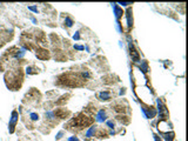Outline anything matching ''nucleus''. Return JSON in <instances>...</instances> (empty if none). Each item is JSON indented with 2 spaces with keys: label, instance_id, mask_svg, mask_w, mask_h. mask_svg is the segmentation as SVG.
Listing matches in <instances>:
<instances>
[{
  "label": "nucleus",
  "instance_id": "f257e3e1",
  "mask_svg": "<svg viewBox=\"0 0 188 141\" xmlns=\"http://www.w3.org/2000/svg\"><path fill=\"white\" fill-rule=\"evenodd\" d=\"M19 121V113L17 111H13L12 112V115L10 118V122H8V132L10 133H13L16 127H17V123Z\"/></svg>",
  "mask_w": 188,
  "mask_h": 141
},
{
  "label": "nucleus",
  "instance_id": "f03ea898",
  "mask_svg": "<svg viewBox=\"0 0 188 141\" xmlns=\"http://www.w3.org/2000/svg\"><path fill=\"white\" fill-rule=\"evenodd\" d=\"M97 97H98V99H99L100 101H108V100H111V93L107 92V91H105V92H99Z\"/></svg>",
  "mask_w": 188,
  "mask_h": 141
},
{
  "label": "nucleus",
  "instance_id": "7ed1b4c3",
  "mask_svg": "<svg viewBox=\"0 0 188 141\" xmlns=\"http://www.w3.org/2000/svg\"><path fill=\"white\" fill-rule=\"evenodd\" d=\"M35 54H37V56H38L39 59H41V60H46V59L49 58L48 51H46V49H39V51H37Z\"/></svg>",
  "mask_w": 188,
  "mask_h": 141
},
{
  "label": "nucleus",
  "instance_id": "20e7f679",
  "mask_svg": "<svg viewBox=\"0 0 188 141\" xmlns=\"http://www.w3.org/2000/svg\"><path fill=\"white\" fill-rule=\"evenodd\" d=\"M106 119H107V113H106V111H105V109H100L99 113L97 114V121H98V122H104V121H106Z\"/></svg>",
  "mask_w": 188,
  "mask_h": 141
},
{
  "label": "nucleus",
  "instance_id": "39448f33",
  "mask_svg": "<svg viewBox=\"0 0 188 141\" xmlns=\"http://www.w3.org/2000/svg\"><path fill=\"white\" fill-rule=\"evenodd\" d=\"M97 130V126L95 125H93L89 127V129L86 132V137H90V136H94V133H95Z\"/></svg>",
  "mask_w": 188,
  "mask_h": 141
},
{
  "label": "nucleus",
  "instance_id": "423d86ee",
  "mask_svg": "<svg viewBox=\"0 0 188 141\" xmlns=\"http://www.w3.org/2000/svg\"><path fill=\"white\" fill-rule=\"evenodd\" d=\"M26 72H27V74H37V73H39V69H37L33 66H28L26 68Z\"/></svg>",
  "mask_w": 188,
  "mask_h": 141
},
{
  "label": "nucleus",
  "instance_id": "0eeeda50",
  "mask_svg": "<svg viewBox=\"0 0 188 141\" xmlns=\"http://www.w3.org/2000/svg\"><path fill=\"white\" fill-rule=\"evenodd\" d=\"M131 14H132V11H131V10H128V11H127V21H128V27H132V25H133V24H132V23H133V19H132V16H131Z\"/></svg>",
  "mask_w": 188,
  "mask_h": 141
},
{
  "label": "nucleus",
  "instance_id": "6e6552de",
  "mask_svg": "<svg viewBox=\"0 0 188 141\" xmlns=\"http://www.w3.org/2000/svg\"><path fill=\"white\" fill-rule=\"evenodd\" d=\"M73 24H74L73 19H72V18H69V17H66V20H65V26H67V27H72V26H73Z\"/></svg>",
  "mask_w": 188,
  "mask_h": 141
},
{
  "label": "nucleus",
  "instance_id": "1a4fd4ad",
  "mask_svg": "<svg viewBox=\"0 0 188 141\" xmlns=\"http://www.w3.org/2000/svg\"><path fill=\"white\" fill-rule=\"evenodd\" d=\"M30 119L32 121H38L39 120V114L35 113V112H32V113H30Z\"/></svg>",
  "mask_w": 188,
  "mask_h": 141
},
{
  "label": "nucleus",
  "instance_id": "9d476101",
  "mask_svg": "<svg viewBox=\"0 0 188 141\" xmlns=\"http://www.w3.org/2000/svg\"><path fill=\"white\" fill-rule=\"evenodd\" d=\"M114 11H115V16H117V18H118V19H119V18L122 16V13H124V12H122L118 6H114Z\"/></svg>",
  "mask_w": 188,
  "mask_h": 141
},
{
  "label": "nucleus",
  "instance_id": "9b49d317",
  "mask_svg": "<svg viewBox=\"0 0 188 141\" xmlns=\"http://www.w3.org/2000/svg\"><path fill=\"white\" fill-rule=\"evenodd\" d=\"M106 125H107V126H108L110 128H112V129H113V128L115 127V123H114V122H113L112 120H108V121L106 122Z\"/></svg>",
  "mask_w": 188,
  "mask_h": 141
},
{
  "label": "nucleus",
  "instance_id": "f8f14e48",
  "mask_svg": "<svg viewBox=\"0 0 188 141\" xmlns=\"http://www.w3.org/2000/svg\"><path fill=\"white\" fill-rule=\"evenodd\" d=\"M67 141H79V139H78L76 136H69V137L67 139Z\"/></svg>",
  "mask_w": 188,
  "mask_h": 141
},
{
  "label": "nucleus",
  "instance_id": "ddd939ff",
  "mask_svg": "<svg viewBox=\"0 0 188 141\" xmlns=\"http://www.w3.org/2000/svg\"><path fill=\"white\" fill-rule=\"evenodd\" d=\"M28 10H31V11H33V12L38 13V8H37L35 6H28Z\"/></svg>",
  "mask_w": 188,
  "mask_h": 141
},
{
  "label": "nucleus",
  "instance_id": "4468645a",
  "mask_svg": "<svg viewBox=\"0 0 188 141\" xmlns=\"http://www.w3.org/2000/svg\"><path fill=\"white\" fill-rule=\"evenodd\" d=\"M74 48H75V49H79V51H83V49H85V46H79V45H75V46H74Z\"/></svg>",
  "mask_w": 188,
  "mask_h": 141
},
{
  "label": "nucleus",
  "instance_id": "2eb2a0df",
  "mask_svg": "<svg viewBox=\"0 0 188 141\" xmlns=\"http://www.w3.org/2000/svg\"><path fill=\"white\" fill-rule=\"evenodd\" d=\"M64 134H65V130H61V132H59V134H58V136H57V140H59V139H61Z\"/></svg>",
  "mask_w": 188,
  "mask_h": 141
},
{
  "label": "nucleus",
  "instance_id": "dca6fc26",
  "mask_svg": "<svg viewBox=\"0 0 188 141\" xmlns=\"http://www.w3.org/2000/svg\"><path fill=\"white\" fill-rule=\"evenodd\" d=\"M73 38H74L75 40H79V39H80V34H79V32H76V33L74 34V37H73Z\"/></svg>",
  "mask_w": 188,
  "mask_h": 141
},
{
  "label": "nucleus",
  "instance_id": "f3484780",
  "mask_svg": "<svg viewBox=\"0 0 188 141\" xmlns=\"http://www.w3.org/2000/svg\"><path fill=\"white\" fill-rule=\"evenodd\" d=\"M120 5H122V6H128V5H132L131 3H122V4H120Z\"/></svg>",
  "mask_w": 188,
  "mask_h": 141
}]
</instances>
